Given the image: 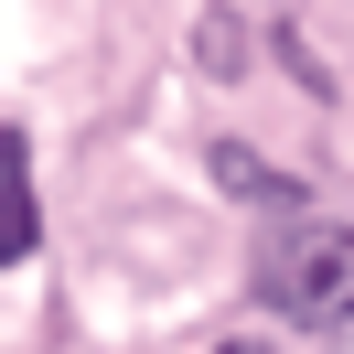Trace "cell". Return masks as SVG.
<instances>
[{"label": "cell", "mask_w": 354, "mask_h": 354, "mask_svg": "<svg viewBox=\"0 0 354 354\" xmlns=\"http://www.w3.org/2000/svg\"><path fill=\"white\" fill-rule=\"evenodd\" d=\"M247 279L279 322H311V333H344L354 322V225L333 215H268L258 247H247Z\"/></svg>", "instance_id": "cell-1"}, {"label": "cell", "mask_w": 354, "mask_h": 354, "mask_svg": "<svg viewBox=\"0 0 354 354\" xmlns=\"http://www.w3.org/2000/svg\"><path fill=\"white\" fill-rule=\"evenodd\" d=\"M44 247V204H32V140L0 129V268H22Z\"/></svg>", "instance_id": "cell-2"}, {"label": "cell", "mask_w": 354, "mask_h": 354, "mask_svg": "<svg viewBox=\"0 0 354 354\" xmlns=\"http://www.w3.org/2000/svg\"><path fill=\"white\" fill-rule=\"evenodd\" d=\"M215 183H225V194H247V204H268V215H311L301 183L268 172V161H258V151H236V140H215Z\"/></svg>", "instance_id": "cell-3"}, {"label": "cell", "mask_w": 354, "mask_h": 354, "mask_svg": "<svg viewBox=\"0 0 354 354\" xmlns=\"http://www.w3.org/2000/svg\"><path fill=\"white\" fill-rule=\"evenodd\" d=\"M194 54H204L215 75H236V65H247V22H236V11H204V22H194Z\"/></svg>", "instance_id": "cell-4"}, {"label": "cell", "mask_w": 354, "mask_h": 354, "mask_svg": "<svg viewBox=\"0 0 354 354\" xmlns=\"http://www.w3.org/2000/svg\"><path fill=\"white\" fill-rule=\"evenodd\" d=\"M215 354H268V344H215Z\"/></svg>", "instance_id": "cell-5"}]
</instances>
